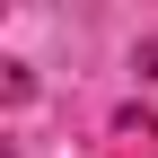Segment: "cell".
Listing matches in <instances>:
<instances>
[{
	"instance_id": "obj_1",
	"label": "cell",
	"mask_w": 158,
	"mask_h": 158,
	"mask_svg": "<svg viewBox=\"0 0 158 158\" xmlns=\"http://www.w3.org/2000/svg\"><path fill=\"white\" fill-rule=\"evenodd\" d=\"M141 62H149V70H158V35H149V44H141Z\"/></svg>"
}]
</instances>
